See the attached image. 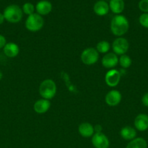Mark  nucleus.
<instances>
[{"instance_id": "3", "label": "nucleus", "mask_w": 148, "mask_h": 148, "mask_svg": "<svg viewBox=\"0 0 148 148\" xmlns=\"http://www.w3.org/2000/svg\"><path fill=\"white\" fill-rule=\"evenodd\" d=\"M23 10L17 4H10L4 9L3 14L5 20L10 23H17L23 18Z\"/></svg>"}, {"instance_id": "5", "label": "nucleus", "mask_w": 148, "mask_h": 148, "mask_svg": "<svg viewBox=\"0 0 148 148\" xmlns=\"http://www.w3.org/2000/svg\"><path fill=\"white\" fill-rule=\"evenodd\" d=\"M99 59V53L95 48H87L84 49L81 54V60L86 65H93Z\"/></svg>"}, {"instance_id": "7", "label": "nucleus", "mask_w": 148, "mask_h": 148, "mask_svg": "<svg viewBox=\"0 0 148 148\" xmlns=\"http://www.w3.org/2000/svg\"><path fill=\"white\" fill-rule=\"evenodd\" d=\"M91 143L95 148H109L110 140L102 132H95L91 137Z\"/></svg>"}, {"instance_id": "10", "label": "nucleus", "mask_w": 148, "mask_h": 148, "mask_svg": "<svg viewBox=\"0 0 148 148\" xmlns=\"http://www.w3.org/2000/svg\"><path fill=\"white\" fill-rule=\"evenodd\" d=\"M118 64V57L113 52H108L102 59V65L106 69H113Z\"/></svg>"}, {"instance_id": "23", "label": "nucleus", "mask_w": 148, "mask_h": 148, "mask_svg": "<svg viewBox=\"0 0 148 148\" xmlns=\"http://www.w3.org/2000/svg\"><path fill=\"white\" fill-rule=\"evenodd\" d=\"M139 23L142 27L148 29V13H142L139 16Z\"/></svg>"}, {"instance_id": "14", "label": "nucleus", "mask_w": 148, "mask_h": 148, "mask_svg": "<svg viewBox=\"0 0 148 148\" xmlns=\"http://www.w3.org/2000/svg\"><path fill=\"white\" fill-rule=\"evenodd\" d=\"M78 132L81 137L85 138L91 137L94 134V126L90 123L83 122L78 126Z\"/></svg>"}, {"instance_id": "26", "label": "nucleus", "mask_w": 148, "mask_h": 148, "mask_svg": "<svg viewBox=\"0 0 148 148\" xmlns=\"http://www.w3.org/2000/svg\"><path fill=\"white\" fill-rule=\"evenodd\" d=\"M142 103L145 106L148 107V92L144 94L143 96L142 97Z\"/></svg>"}, {"instance_id": "22", "label": "nucleus", "mask_w": 148, "mask_h": 148, "mask_svg": "<svg viewBox=\"0 0 148 148\" xmlns=\"http://www.w3.org/2000/svg\"><path fill=\"white\" fill-rule=\"evenodd\" d=\"M35 10H36V7H35V6L30 2L25 3V4L23 5V7H22L23 12L24 13V14H27L28 16L33 14V13H34Z\"/></svg>"}, {"instance_id": "25", "label": "nucleus", "mask_w": 148, "mask_h": 148, "mask_svg": "<svg viewBox=\"0 0 148 148\" xmlns=\"http://www.w3.org/2000/svg\"><path fill=\"white\" fill-rule=\"evenodd\" d=\"M6 44H7V39L3 35L0 34V49H3Z\"/></svg>"}, {"instance_id": "8", "label": "nucleus", "mask_w": 148, "mask_h": 148, "mask_svg": "<svg viewBox=\"0 0 148 148\" xmlns=\"http://www.w3.org/2000/svg\"><path fill=\"white\" fill-rule=\"evenodd\" d=\"M121 78V74L118 70L111 69L108 70L104 77L106 84L110 88H115L119 84Z\"/></svg>"}, {"instance_id": "2", "label": "nucleus", "mask_w": 148, "mask_h": 148, "mask_svg": "<svg viewBox=\"0 0 148 148\" xmlns=\"http://www.w3.org/2000/svg\"><path fill=\"white\" fill-rule=\"evenodd\" d=\"M39 92L42 98L51 100L57 93V85L55 81L46 79L42 81L39 88Z\"/></svg>"}, {"instance_id": "19", "label": "nucleus", "mask_w": 148, "mask_h": 148, "mask_svg": "<svg viewBox=\"0 0 148 148\" xmlns=\"http://www.w3.org/2000/svg\"><path fill=\"white\" fill-rule=\"evenodd\" d=\"M126 148H147V143L142 137H136L129 141Z\"/></svg>"}, {"instance_id": "17", "label": "nucleus", "mask_w": 148, "mask_h": 148, "mask_svg": "<svg viewBox=\"0 0 148 148\" xmlns=\"http://www.w3.org/2000/svg\"><path fill=\"white\" fill-rule=\"evenodd\" d=\"M109 10H110L109 4L102 0L97 1L94 5V13L98 16L106 15L109 12Z\"/></svg>"}, {"instance_id": "29", "label": "nucleus", "mask_w": 148, "mask_h": 148, "mask_svg": "<svg viewBox=\"0 0 148 148\" xmlns=\"http://www.w3.org/2000/svg\"><path fill=\"white\" fill-rule=\"evenodd\" d=\"M2 78H3V73H2V72L0 70V81L2 79Z\"/></svg>"}, {"instance_id": "16", "label": "nucleus", "mask_w": 148, "mask_h": 148, "mask_svg": "<svg viewBox=\"0 0 148 148\" xmlns=\"http://www.w3.org/2000/svg\"><path fill=\"white\" fill-rule=\"evenodd\" d=\"M136 130L131 126H125L120 130V135L126 141H131L136 137Z\"/></svg>"}, {"instance_id": "18", "label": "nucleus", "mask_w": 148, "mask_h": 148, "mask_svg": "<svg viewBox=\"0 0 148 148\" xmlns=\"http://www.w3.org/2000/svg\"><path fill=\"white\" fill-rule=\"evenodd\" d=\"M109 7L112 12L115 14H120L125 8V2L123 0H110Z\"/></svg>"}, {"instance_id": "20", "label": "nucleus", "mask_w": 148, "mask_h": 148, "mask_svg": "<svg viewBox=\"0 0 148 148\" xmlns=\"http://www.w3.org/2000/svg\"><path fill=\"white\" fill-rule=\"evenodd\" d=\"M110 46H111V45L108 41H107V40H101L99 43H97L95 49L98 51V53L106 54L110 51Z\"/></svg>"}, {"instance_id": "9", "label": "nucleus", "mask_w": 148, "mask_h": 148, "mask_svg": "<svg viewBox=\"0 0 148 148\" xmlns=\"http://www.w3.org/2000/svg\"><path fill=\"white\" fill-rule=\"evenodd\" d=\"M105 103L109 106L114 107L118 105L122 100V95L117 90L109 91L105 95Z\"/></svg>"}, {"instance_id": "15", "label": "nucleus", "mask_w": 148, "mask_h": 148, "mask_svg": "<svg viewBox=\"0 0 148 148\" xmlns=\"http://www.w3.org/2000/svg\"><path fill=\"white\" fill-rule=\"evenodd\" d=\"M3 52L7 57L15 58L19 54L20 48L17 43L10 42V43H7L5 46L3 48Z\"/></svg>"}, {"instance_id": "4", "label": "nucleus", "mask_w": 148, "mask_h": 148, "mask_svg": "<svg viewBox=\"0 0 148 148\" xmlns=\"http://www.w3.org/2000/svg\"><path fill=\"white\" fill-rule=\"evenodd\" d=\"M44 25L43 17L37 13H33L28 16L25 23V26L28 30L30 32H37L40 30Z\"/></svg>"}, {"instance_id": "6", "label": "nucleus", "mask_w": 148, "mask_h": 148, "mask_svg": "<svg viewBox=\"0 0 148 148\" xmlns=\"http://www.w3.org/2000/svg\"><path fill=\"white\" fill-rule=\"evenodd\" d=\"M113 53L116 55L126 54L129 49V43L126 38L123 37H118L117 38L113 40L111 45Z\"/></svg>"}, {"instance_id": "1", "label": "nucleus", "mask_w": 148, "mask_h": 148, "mask_svg": "<svg viewBox=\"0 0 148 148\" xmlns=\"http://www.w3.org/2000/svg\"><path fill=\"white\" fill-rule=\"evenodd\" d=\"M129 23L128 19L122 14H116L110 22V30L114 36L122 37L128 32Z\"/></svg>"}, {"instance_id": "24", "label": "nucleus", "mask_w": 148, "mask_h": 148, "mask_svg": "<svg viewBox=\"0 0 148 148\" xmlns=\"http://www.w3.org/2000/svg\"><path fill=\"white\" fill-rule=\"evenodd\" d=\"M138 7L143 13H148V0H140Z\"/></svg>"}, {"instance_id": "27", "label": "nucleus", "mask_w": 148, "mask_h": 148, "mask_svg": "<svg viewBox=\"0 0 148 148\" xmlns=\"http://www.w3.org/2000/svg\"><path fill=\"white\" fill-rule=\"evenodd\" d=\"M94 133L95 132H102V128L101 126L99 125V124H97V125H96L95 127H94Z\"/></svg>"}, {"instance_id": "28", "label": "nucleus", "mask_w": 148, "mask_h": 148, "mask_svg": "<svg viewBox=\"0 0 148 148\" xmlns=\"http://www.w3.org/2000/svg\"><path fill=\"white\" fill-rule=\"evenodd\" d=\"M4 20H5V19H4V14H3V13L0 12V25L3 24V23L4 22Z\"/></svg>"}, {"instance_id": "21", "label": "nucleus", "mask_w": 148, "mask_h": 148, "mask_svg": "<svg viewBox=\"0 0 148 148\" xmlns=\"http://www.w3.org/2000/svg\"><path fill=\"white\" fill-rule=\"evenodd\" d=\"M118 64L122 68L127 69V68L130 67L131 65L132 60L130 56L126 54H123L118 58Z\"/></svg>"}, {"instance_id": "13", "label": "nucleus", "mask_w": 148, "mask_h": 148, "mask_svg": "<svg viewBox=\"0 0 148 148\" xmlns=\"http://www.w3.org/2000/svg\"><path fill=\"white\" fill-rule=\"evenodd\" d=\"M51 106V103L49 100L41 98L35 102L33 104V110L36 113L39 114H45L49 111Z\"/></svg>"}, {"instance_id": "11", "label": "nucleus", "mask_w": 148, "mask_h": 148, "mask_svg": "<svg viewBox=\"0 0 148 148\" xmlns=\"http://www.w3.org/2000/svg\"><path fill=\"white\" fill-rule=\"evenodd\" d=\"M134 128L139 132H145L148 130V115L139 114L135 117L133 121Z\"/></svg>"}, {"instance_id": "12", "label": "nucleus", "mask_w": 148, "mask_h": 148, "mask_svg": "<svg viewBox=\"0 0 148 148\" xmlns=\"http://www.w3.org/2000/svg\"><path fill=\"white\" fill-rule=\"evenodd\" d=\"M36 13L41 16L47 15L52 12V4L50 1L47 0H41L38 1L36 5Z\"/></svg>"}]
</instances>
